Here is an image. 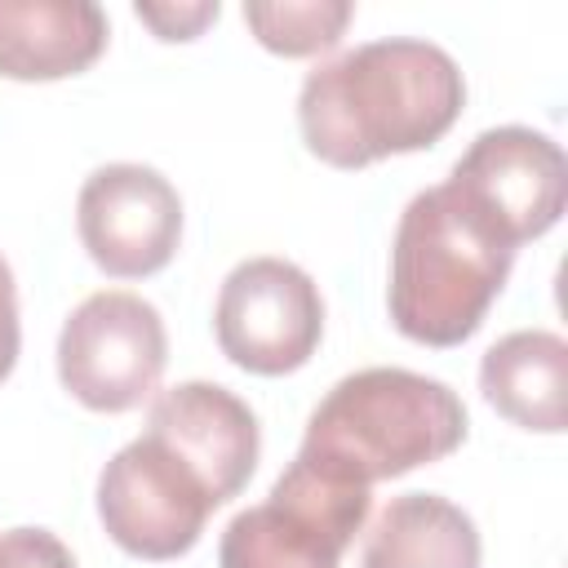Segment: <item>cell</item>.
I'll list each match as a JSON object with an SVG mask.
<instances>
[{"label":"cell","instance_id":"obj_15","mask_svg":"<svg viewBox=\"0 0 568 568\" xmlns=\"http://www.w3.org/2000/svg\"><path fill=\"white\" fill-rule=\"evenodd\" d=\"M0 568H75V555L49 528L0 532Z\"/></svg>","mask_w":568,"mask_h":568},{"label":"cell","instance_id":"obj_2","mask_svg":"<svg viewBox=\"0 0 568 568\" xmlns=\"http://www.w3.org/2000/svg\"><path fill=\"white\" fill-rule=\"evenodd\" d=\"M515 248L448 186L417 191L395 226L386 306L417 346H462L506 288Z\"/></svg>","mask_w":568,"mask_h":568},{"label":"cell","instance_id":"obj_14","mask_svg":"<svg viewBox=\"0 0 568 568\" xmlns=\"http://www.w3.org/2000/svg\"><path fill=\"white\" fill-rule=\"evenodd\" d=\"M355 18L351 0H275V4H244V27L253 40L280 58H315L333 49Z\"/></svg>","mask_w":568,"mask_h":568},{"label":"cell","instance_id":"obj_12","mask_svg":"<svg viewBox=\"0 0 568 568\" xmlns=\"http://www.w3.org/2000/svg\"><path fill=\"white\" fill-rule=\"evenodd\" d=\"M479 390L519 430H568V342L550 328L497 337L479 359Z\"/></svg>","mask_w":568,"mask_h":568},{"label":"cell","instance_id":"obj_4","mask_svg":"<svg viewBox=\"0 0 568 568\" xmlns=\"http://www.w3.org/2000/svg\"><path fill=\"white\" fill-rule=\"evenodd\" d=\"M368 506L373 488L333 479L293 457L271 497L226 524L217 541V568H342V555L364 528Z\"/></svg>","mask_w":568,"mask_h":568},{"label":"cell","instance_id":"obj_5","mask_svg":"<svg viewBox=\"0 0 568 568\" xmlns=\"http://www.w3.org/2000/svg\"><path fill=\"white\" fill-rule=\"evenodd\" d=\"M164 320L129 288L89 293L58 333V377L67 395L93 413H129L146 404L164 377Z\"/></svg>","mask_w":568,"mask_h":568},{"label":"cell","instance_id":"obj_1","mask_svg":"<svg viewBox=\"0 0 568 568\" xmlns=\"http://www.w3.org/2000/svg\"><path fill=\"white\" fill-rule=\"evenodd\" d=\"M466 80L448 49L413 36L368 40L320 62L297 93L311 155L333 169H368L386 155L435 146L462 115Z\"/></svg>","mask_w":568,"mask_h":568},{"label":"cell","instance_id":"obj_17","mask_svg":"<svg viewBox=\"0 0 568 568\" xmlns=\"http://www.w3.org/2000/svg\"><path fill=\"white\" fill-rule=\"evenodd\" d=\"M18 346H22V328H18V288H13V271L0 253V382L13 373L18 364Z\"/></svg>","mask_w":568,"mask_h":568},{"label":"cell","instance_id":"obj_8","mask_svg":"<svg viewBox=\"0 0 568 568\" xmlns=\"http://www.w3.org/2000/svg\"><path fill=\"white\" fill-rule=\"evenodd\" d=\"M510 248L546 235L568 204L564 146L537 129H484L444 178Z\"/></svg>","mask_w":568,"mask_h":568},{"label":"cell","instance_id":"obj_16","mask_svg":"<svg viewBox=\"0 0 568 568\" xmlns=\"http://www.w3.org/2000/svg\"><path fill=\"white\" fill-rule=\"evenodd\" d=\"M133 13L160 40H195L209 22H217L222 4L217 0H195V4H133Z\"/></svg>","mask_w":568,"mask_h":568},{"label":"cell","instance_id":"obj_11","mask_svg":"<svg viewBox=\"0 0 568 568\" xmlns=\"http://www.w3.org/2000/svg\"><path fill=\"white\" fill-rule=\"evenodd\" d=\"M106 36L93 0H0V75L22 84L80 75L102 58Z\"/></svg>","mask_w":568,"mask_h":568},{"label":"cell","instance_id":"obj_6","mask_svg":"<svg viewBox=\"0 0 568 568\" xmlns=\"http://www.w3.org/2000/svg\"><path fill=\"white\" fill-rule=\"evenodd\" d=\"M213 510L217 501L200 475L146 430L98 475V519L106 537L133 559L164 564L186 555Z\"/></svg>","mask_w":568,"mask_h":568},{"label":"cell","instance_id":"obj_3","mask_svg":"<svg viewBox=\"0 0 568 568\" xmlns=\"http://www.w3.org/2000/svg\"><path fill=\"white\" fill-rule=\"evenodd\" d=\"M466 439V404L439 377L413 368H359L306 417L297 457L315 470L373 488L444 462Z\"/></svg>","mask_w":568,"mask_h":568},{"label":"cell","instance_id":"obj_10","mask_svg":"<svg viewBox=\"0 0 568 568\" xmlns=\"http://www.w3.org/2000/svg\"><path fill=\"white\" fill-rule=\"evenodd\" d=\"M146 435L173 448L200 475L217 506L244 493L262 453L253 408L217 382H178L160 390L146 413Z\"/></svg>","mask_w":568,"mask_h":568},{"label":"cell","instance_id":"obj_9","mask_svg":"<svg viewBox=\"0 0 568 568\" xmlns=\"http://www.w3.org/2000/svg\"><path fill=\"white\" fill-rule=\"evenodd\" d=\"M75 231L98 271L142 280L164 271L182 244V195L151 164H102L80 186Z\"/></svg>","mask_w":568,"mask_h":568},{"label":"cell","instance_id":"obj_7","mask_svg":"<svg viewBox=\"0 0 568 568\" xmlns=\"http://www.w3.org/2000/svg\"><path fill=\"white\" fill-rule=\"evenodd\" d=\"M213 328L235 368L284 377L315 355L324 337V297L297 262L248 257L222 280Z\"/></svg>","mask_w":568,"mask_h":568},{"label":"cell","instance_id":"obj_13","mask_svg":"<svg viewBox=\"0 0 568 568\" xmlns=\"http://www.w3.org/2000/svg\"><path fill=\"white\" fill-rule=\"evenodd\" d=\"M475 519L439 493L390 497L368 537L359 568H479Z\"/></svg>","mask_w":568,"mask_h":568}]
</instances>
